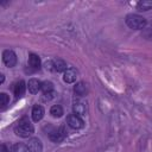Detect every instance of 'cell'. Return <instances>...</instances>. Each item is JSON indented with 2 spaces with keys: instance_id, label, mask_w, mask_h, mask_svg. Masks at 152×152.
<instances>
[{
  "instance_id": "1",
  "label": "cell",
  "mask_w": 152,
  "mask_h": 152,
  "mask_svg": "<svg viewBox=\"0 0 152 152\" xmlns=\"http://www.w3.org/2000/svg\"><path fill=\"white\" fill-rule=\"evenodd\" d=\"M14 132L17 135L21 137V138H28L33 134L34 132V128H33V125L27 120V119H23L18 122V125L15 126L14 128Z\"/></svg>"
},
{
  "instance_id": "2",
  "label": "cell",
  "mask_w": 152,
  "mask_h": 152,
  "mask_svg": "<svg viewBox=\"0 0 152 152\" xmlns=\"http://www.w3.org/2000/svg\"><path fill=\"white\" fill-rule=\"evenodd\" d=\"M127 26L129 28H133V30H141L145 27L146 25V19L141 15H138V14H128L125 19Z\"/></svg>"
},
{
  "instance_id": "3",
  "label": "cell",
  "mask_w": 152,
  "mask_h": 152,
  "mask_svg": "<svg viewBox=\"0 0 152 152\" xmlns=\"http://www.w3.org/2000/svg\"><path fill=\"white\" fill-rule=\"evenodd\" d=\"M65 137H66V131H65L64 126H61L58 128H55V129H52L49 133V138L53 142H61V141H63L65 139Z\"/></svg>"
},
{
  "instance_id": "4",
  "label": "cell",
  "mask_w": 152,
  "mask_h": 152,
  "mask_svg": "<svg viewBox=\"0 0 152 152\" xmlns=\"http://www.w3.org/2000/svg\"><path fill=\"white\" fill-rule=\"evenodd\" d=\"M66 124L69 127L74 128V129H80V128H83L84 126V121L76 114H70L66 116Z\"/></svg>"
},
{
  "instance_id": "5",
  "label": "cell",
  "mask_w": 152,
  "mask_h": 152,
  "mask_svg": "<svg viewBox=\"0 0 152 152\" xmlns=\"http://www.w3.org/2000/svg\"><path fill=\"white\" fill-rule=\"evenodd\" d=\"M2 61H4V63L7 66L12 68V66H14L17 64V61L18 59H17V55L14 53V51H12V50H5L2 52Z\"/></svg>"
},
{
  "instance_id": "6",
  "label": "cell",
  "mask_w": 152,
  "mask_h": 152,
  "mask_svg": "<svg viewBox=\"0 0 152 152\" xmlns=\"http://www.w3.org/2000/svg\"><path fill=\"white\" fill-rule=\"evenodd\" d=\"M72 109H74V113L76 115H86L87 112H88V106H87V102L83 101V100H76L74 101V104H72Z\"/></svg>"
},
{
  "instance_id": "7",
  "label": "cell",
  "mask_w": 152,
  "mask_h": 152,
  "mask_svg": "<svg viewBox=\"0 0 152 152\" xmlns=\"http://www.w3.org/2000/svg\"><path fill=\"white\" fill-rule=\"evenodd\" d=\"M26 146H27L28 152H42L43 151V144L38 138H31Z\"/></svg>"
},
{
  "instance_id": "8",
  "label": "cell",
  "mask_w": 152,
  "mask_h": 152,
  "mask_svg": "<svg viewBox=\"0 0 152 152\" xmlns=\"http://www.w3.org/2000/svg\"><path fill=\"white\" fill-rule=\"evenodd\" d=\"M76 77H77V71L74 68H68L64 71L63 81L66 82V83H74L76 81Z\"/></svg>"
},
{
  "instance_id": "9",
  "label": "cell",
  "mask_w": 152,
  "mask_h": 152,
  "mask_svg": "<svg viewBox=\"0 0 152 152\" xmlns=\"http://www.w3.org/2000/svg\"><path fill=\"white\" fill-rule=\"evenodd\" d=\"M31 114H32V120L34 122H38L44 116V108L40 104H34L33 108H32V113Z\"/></svg>"
},
{
  "instance_id": "10",
  "label": "cell",
  "mask_w": 152,
  "mask_h": 152,
  "mask_svg": "<svg viewBox=\"0 0 152 152\" xmlns=\"http://www.w3.org/2000/svg\"><path fill=\"white\" fill-rule=\"evenodd\" d=\"M27 88H28V91L31 94H37L38 90L42 89V82L37 78H31V80H28Z\"/></svg>"
},
{
  "instance_id": "11",
  "label": "cell",
  "mask_w": 152,
  "mask_h": 152,
  "mask_svg": "<svg viewBox=\"0 0 152 152\" xmlns=\"http://www.w3.org/2000/svg\"><path fill=\"white\" fill-rule=\"evenodd\" d=\"M74 93L77 96H86L88 94V87L84 82H78L74 87Z\"/></svg>"
},
{
  "instance_id": "12",
  "label": "cell",
  "mask_w": 152,
  "mask_h": 152,
  "mask_svg": "<svg viewBox=\"0 0 152 152\" xmlns=\"http://www.w3.org/2000/svg\"><path fill=\"white\" fill-rule=\"evenodd\" d=\"M25 89H26V86H25V82L24 81L17 82L15 86H14V95H15V97L17 99L21 97L24 95V93H25Z\"/></svg>"
},
{
  "instance_id": "13",
  "label": "cell",
  "mask_w": 152,
  "mask_h": 152,
  "mask_svg": "<svg viewBox=\"0 0 152 152\" xmlns=\"http://www.w3.org/2000/svg\"><path fill=\"white\" fill-rule=\"evenodd\" d=\"M28 65L31 68H33V69H39V66H40V58L37 55L31 53L28 56Z\"/></svg>"
},
{
  "instance_id": "14",
  "label": "cell",
  "mask_w": 152,
  "mask_h": 152,
  "mask_svg": "<svg viewBox=\"0 0 152 152\" xmlns=\"http://www.w3.org/2000/svg\"><path fill=\"white\" fill-rule=\"evenodd\" d=\"M137 8L139 11H148L152 10V0H141L137 4Z\"/></svg>"
},
{
  "instance_id": "15",
  "label": "cell",
  "mask_w": 152,
  "mask_h": 152,
  "mask_svg": "<svg viewBox=\"0 0 152 152\" xmlns=\"http://www.w3.org/2000/svg\"><path fill=\"white\" fill-rule=\"evenodd\" d=\"M53 64H55V71H57V72H62V71L66 70V63L63 59H59V58L55 59Z\"/></svg>"
},
{
  "instance_id": "16",
  "label": "cell",
  "mask_w": 152,
  "mask_h": 152,
  "mask_svg": "<svg viewBox=\"0 0 152 152\" xmlns=\"http://www.w3.org/2000/svg\"><path fill=\"white\" fill-rule=\"evenodd\" d=\"M50 114L53 118H61L63 115V108L59 104H55V106H52L50 108Z\"/></svg>"
},
{
  "instance_id": "17",
  "label": "cell",
  "mask_w": 152,
  "mask_h": 152,
  "mask_svg": "<svg viewBox=\"0 0 152 152\" xmlns=\"http://www.w3.org/2000/svg\"><path fill=\"white\" fill-rule=\"evenodd\" d=\"M42 90H43L44 94L53 91V83L50 82V81H45V82H43V83H42Z\"/></svg>"
},
{
  "instance_id": "18",
  "label": "cell",
  "mask_w": 152,
  "mask_h": 152,
  "mask_svg": "<svg viewBox=\"0 0 152 152\" xmlns=\"http://www.w3.org/2000/svg\"><path fill=\"white\" fill-rule=\"evenodd\" d=\"M11 152H27V146H25L24 144L21 142H18V144H14Z\"/></svg>"
},
{
  "instance_id": "19",
  "label": "cell",
  "mask_w": 152,
  "mask_h": 152,
  "mask_svg": "<svg viewBox=\"0 0 152 152\" xmlns=\"http://www.w3.org/2000/svg\"><path fill=\"white\" fill-rule=\"evenodd\" d=\"M8 101H10L8 95H7L6 93H0V106H1L2 108L8 103Z\"/></svg>"
},
{
  "instance_id": "20",
  "label": "cell",
  "mask_w": 152,
  "mask_h": 152,
  "mask_svg": "<svg viewBox=\"0 0 152 152\" xmlns=\"http://www.w3.org/2000/svg\"><path fill=\"white\" fill-rule=\"evenodd\" d=\"M44 66L46 70H50V71H55V64H53V61H46L44 63Z\"/></svg>"
},
{
  "instance_id": "21",
  "label": "cell",
  "mask_w": 152,
  "mask_h": 152,
  "mask_svg": "<svg viewBox=\"0 0 152 152\" xmlns=\"http://www.w3.org/2000/svg\"><path fill=\"white\" fill-rule=\"evenodd\" d=\"M55 91H51V93H46V94H44L43 96H42V100L43 101H50L51 99H53L55 97Z\"/></svg>"
},
{
  "instance_id": "22",
  "label": "cell",
  "mask_w": 152,
  "mask_h": 152,
  "mask_svg": "<svg viewBox=\"0 0 152 152\" xmlns=\"http://www.w3.org/2000/svg\"><path fill=\"white\" fill-rule=\"evenodd\" d=\"M1 152H8V150H7V146H6L5 144H2V145H1Z\"/></svg>"
},
{
  "instance_id": "23",
  "label": "cell",
  "mask_w": 152,
  "mask_h": 152,
  "mask_svg": "<svg viewBox=\"0 0 152 152\" xmlns=\"http://www.w3.org/2000/svg\"><path fill=\"white\" fill-rule=\"evenodd\" d=\"M0 76H1V80H0V82H1V83H2V82H4V81H5V76H4V75H2V74H1V75H0Z\"/></svg>"
}]
</instances>
